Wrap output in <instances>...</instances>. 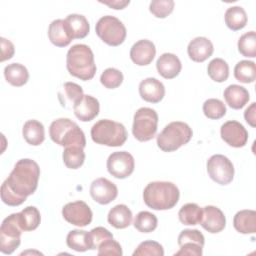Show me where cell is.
I'll list each match as a JSON object with an SVG mask.
<instances>
[{
  "mask_svg": "<svg viewBox=\"0 0 256 256\" xmlns=\"http://www.w3.org/2000/svg\"><path fill=\"white\" fill-rule=\"evenodd\" d=\"M39 177V165L34 160L25 158L16 162L13 170L4 182L14 193L26 199L36 191Z\"/></svg>",
  "mask_w": 256,
  "mask_h": 256,
  "instance_id": "1",
  "label": "cell"
},
{
  "mask_svg": "<svg viewBox=\"0 0 256 256\" xmlns=\"http://www.w3.org/2000/svg\"><path fill=\"white\" fill-rule=\"evenodd\" d=\"M178 187L168 181H154L147 184L143 191L144 203L153 210H168L179 201Z\"/></svg>",
  "mask_w": 256,
  "mask_h": 256,
  "instance_id": "2",
  "label": "cell"
},
{
  "mask_svg": "<svg viewBox=\"0 0 256 256\" xmlns=\"http://www.w3.org/2000/svg\"><path fill=\"white\" fill-rule=\"evenodd\" d=\"M66 67L70 75L83 80H91L96 73L94 54L85 44H75L67 52Z\"/></svg>",
  "mask_w": 256,
  "mask_h": 256,
  "instance_id": "3",
  "label": "cell"
},
{
  "mask_svg": "<svg viewBox=\"0 0 256 256\" xmlns=\"http://www.w3.org/2000/svg\"><path fill=\"white\" fill-rule=\"evenodd\" d=\"M51 140L63 147L86 146V138L83 130L74 121L68 118L54 120L49 127Z\"/></svg>",
  "mask_w": 256,
  "mask_h": 256,
  "instance_id": "4",
  "label": "cell"
},
{
  "mask_svg": "<svg viewBox=\"0 0 256 256\" xmlns=\"http://www.w3.org/2000/svg\"><path fill=\"white\" fill-rule=\"evenodd\" d=\"M91 138L96 144L108 147L122 146L128 137L125 126L122 123L101 119L91 128Z\"/></svg>",
  "mask_w": 256,
  "mask_h": 256,
  "instance_id": "5",
  "label": "cell"
},
{
  "mask_svg": "<svg viewBox=\"0 0 256 256\" xmlns=\"http://www.w3.org/2000/svg\"><path fill=\"white\" fill-rule=\"evenodd\" d=\"M193 136L190 126L181 121H173L166 125L157 136V146L163 152H173L187 144Z\"/></svg>",
  "mask_w": 256,
  "mask_h": 256,
  "instance_id": "6",
  "label": "cell"
},
{
  "mask_svg": "<svg viewBox=\"0 0 256 256\" xmlns=\"http://www.w3.org/2000/svg\"><path fill=\"white\" fill-rule=\"evenodd\" d=\"M158 127L157 112L148 107L139 108L133 118V136L141 142H146L154 138Z\"/></svg>",
  "mask_w": 256,
  "mask_h": 256,
  "instance_id": "7",
  "label": "cell"
},
{
  "mask_svg": "<svg viewBox=\"0 0 256 256\" xmlns=\"http://www.w3.org/2000/svg\"><path fill=\"white\" fill-rule=\"evenodd\" d=\"M98 37L109 46H119L126 38L124 24L115 16L106 15L101 17L95 26Z\"/></svg>",
  "mask_w": 256,
  "mask_h": 256,
  "instance_id": "8",
  "label": "cell"
},
{
  "mask_svg": "<svg viewBox=\"0 0 256 256\" xmlns=\"http://www.w3.org/2000/svg\"><path fill=\"white\" fill-rule=\"evenodd\" d=\"M22 232L19 213H13L6 217L0 228V251L3 254H12L21 243Z\"/></svg>",
  "mask_w": 256,
  "mask_h": 256,
  "instance_id": "9",
  "label": "cell"
},
{
  "mask_svg": "<svg viewBox=\"0 0 256 256\" xmlns=\"http://www.w3.org/2000/svg\"><path fill=\"white\" fill-rule=\"evenodd\" d=\"M207 172L210 178L219 185H228L234 178V166L224 155H212L207 161Z\"/></svg>",
  "mask_w": 256,
  "mask_h": 256,
  "instance_id": "10",
  "label": "cell"
},
{
  "mask_svg": "<svg viewBox=\"0 0 256 256\" xmlns=\"http://www.w3.org/2000/svg\"><path fill=\"white\" fill-rule=\"evenodd\" d=\"M134 168V157L127 151L113 152L107 159V170L117 179L127 178L133 173Z\"/></svg>",
  "mask_w": 256,
  "mask_h": 256,
  "instance_id": "11",
  "label": "cell"
},
{
  "mask_svg": "<svg viewBox=\"0 0 256 256\" xmlns=\"http://www.w3.org/2000/svg\"><path fill=\"white\" fill-rule=\"evenodd\" d=\"M62 216L72 225L85 227L91 223L93 213L84 201L78 200L65 204L62 208Z\"/></svg>",
  "mask_w": 256,
  "mask_h": 256,
  "instance_id": "12",
  "label": "cell"
},
{
  "mask_svg": "<svg viewBox=\"0 0 256 256\" xmlns=\"http://www.w3.org/2000/svg\"><path fill=\"white\" fill-rule=\"evenodd\" d=\"M220 135L224 142L235 148L245 146L248 141V132L246 128L240 122L235 120L225 122L220 128Z\"/></svg>",
  "mask_w": 256,
  "mask_h": 256,
  "instance_id": "13",
  "label": "cell"
},
{
  "mask_svg": "<svg viewBox=\"0 0 256 256\" xmlns=\"http://www.w3.org/2000/svg\"><path fill=\"white\" fill-rule=\"evenodd\" d=\"M90 195L97 203L106 205L116 199L118 195V188L107 178L100 177L91 183Z\"/></svg>",
  "mask_w": 256,
  "mask_h": 256,
  "instance_id": "14",
  "label": "cell"
},
{
  "mask_svg": "<svg viewBox=\"0 0 256 256\" xmlns=\"http://www.w3.org/2000/svg\"><path fill=\"white\" fill-rule=\"evenodd\" d=\"M200 224L210 233H219L226 226V218L218 207L207 205L203 208V216Z\"/></svg>",
  "mask_w": 256,
  "mask_h": 256,
  "instance_id": "15",
  "label": "cell"
},
{
  "mask_svg": "<svg viewBox=\"0 0 256 256\" xmlns=\"http://www.w3.org/2000/svg\"><path fill=\"white\" fill-rule=\"evenodd\" d=\"M156 54V48L152 41L141 39L133 44L130 49V58L138 66L150 64Z\"/></svg>",
  "mask_w": 256,
  "mask_h": 256,
  "instance_id": "16",
  "label": "cell"
},
{
  "mask_svg": "<svg viewBox=\"0 0 256 256\" xmlns=\"http://www.w3.org/2000/svg\"><path fill=\"white\" fill-rule=\"evenodd\" d=\"M139 94L146 102L158 103L165 96V87L158 79L149 77L140 82Z\"/></svg>",
  "mask_w": 256,
  "mask_h": 256,
  "instance_id": "17",
  "label": "cell"
},
{
  "mask_svg": "<svg viewBox=\"0 0 256 256\" xmlns=\"http://www.w3.org/2000/svg\"><path fill=\"white\" fill-rule=\"evenodd\" d=\"M214 51L212 42L206 37H196L192 39L187 47L189 58L194 62H204Z\"/></svg>",
  "mask_w": 256,
  "mask_h": 256,
  "instance_id": "18",
  "label": "cell"
},
{
  "mask_svg": "<svg viewBox=\"0 0 256 256\" xmlns=\"http://www.w3.org/2000/svg\"><path fill=\"white\" fill-rule=\"evenodd\" d=\"M99 101L91 95H84L83 98L73 107L74 115L83 122L93 120L99 114Z\"/></svg>",
  "mask_w": 256,
  "mask_h": 256,
  "instance_id": "19",
  "label": "cell"
},
{
  "mask_svg": "<svg viewBox=\"0 0 256 256\" xmlns=\"http://www.w3.org/2000/svg\"><path fill=\"white\" fill-rule=\"evenodd\" d=\"M158 73L165 79H173L179 75L182 64L173 53H163L156 61Z\"/></svg>",
  "mask_w": 256,
  "mask_h": 256,
  "instance_id": "20",
  "label": "cell"
},
{
  "mask_svg": "<svg viewBox=\"0 0 256 256\" xmlns=\"http://www.w3.org/2000/svg\"><path fill=\"white\" fill-rule=\"evenodd\" d=\"M48 37L51 43L57 47H66L73 40L64 19H56L48 28Z\"/></svg>",
  "mask_w": 256,
  "mask_h": 256,
  "instance_id": "21",
  "label": "cell"
},
{
  "mask_svg": "<svg viewBox=\"0 0 256 256\" xmlns=\"http://www.w3.org/2000/svg\"><path fill=\"white\" fill-rule=\"evenodd\" d=\"M84 96L83 89L74 82H65L58 91V100L62 107L73 108Z\"/></svg>",
  "mask_w": 256,
  "mask_h": 256,
  "instance_id": "22",
  "label": "cell"
},
{
  "mask_svg": "<svg viewBox=\"0 0 256 256\" xmlns=\"http://www.w3.org/2000/svg\"><path fill=\"white\" fill-rule=\"evenodd\" d=\"M223 95L228 106L236 110L243 108L250 99L248 90L237 84L229 85L224 90Z\"/></svg>",
  "mask_w": 256,
  "mask_h": 256,
  "instance_id": "23",
  "label": "cell"
},
{
  "mask_svg": "<svg viewBox=\"0 0 256 256\" xmlns=\"http://www.w3.org/2000/svg\"><path fill=\"white\" fill-rule=\"evenodd\" d=\"M132 212L125 204H118L110 209L107 215L108 223L116 229H124L132 222Z\"/></svg>",
  "mask_w": 256,
  "mask_h": 256,
  "instance_id": "24",
  "label": "cell"
},
{
  "mask_svg": "<svg viewBox=\"0 0 256 256\" xmlns=\"http://www.w3.org/2000/svg\"><path fill=\"white\" fill-rule=\"evenodd\" d=\"M233 226L242 234H254L256 231V212L254 210H240L233 218Z\"/></svg>",
  "mask_w": 256,
  "mask_h": 256,
  "instance_id": "25",
  "label": "cell"
},
{
  "mask_svg": "<svg viewBox=\"0 0 256 256\" xmlns=\"http://www.w3.org/2000/svg\"><path fill=\"white\" fill-rule=\"evenodd\" d=\"M22 135L25 141L32 146H39L45 139V129L38 120H28L22 128Z\"/></svg>",
  "mask_w": 256,
  "mask_h": 256,
  "instance_id": "26",
  "label": "cell"
},
{
  "mask_svg": "<svg viewBox=\"0 0 256 256\" xmlns=\"http://www.w3.org/2000/svg\"><path fill=\"white\" fill-rule=\"evenodd\" d=\"M64 20L72 39H83L88 35L90 25L85 16L80 14H69Z\"/></svg>",
  "mask_w": 256,
  "mask_h": 256,
  "instance_id": "27",
  "label": "cell"
},
{
  "mask_svg": "<svg viewBox=\"0 0 256 256\" xmlns=\"http://www.w3.org/2000/svg\"><path fill=\"white\" fill-rule=\"evenodd\" d=\"M6 81L15 87H21L28 82L29 72L27 68L20 63H11L4 68Z\"/></svg>",
  "mask_w": 256,
  "mask_h": 256,
  "instance_id": "28",
  "label": "cell"
},
{
  "mask_svg": "<svg viewBox=\"0 0 256 256\" xmlns=\"http://www.w3.org/2000/svg\"><path fill=\"white\" fill-rule=\"evenodd\" d=\"M67 246L77 252H85L91 250V241L89 232L85 230H71L66 237Z\"/></svg>",
  "mask_w": 256,
  "mask_h": 256,
  "instance_id": "29",
  "label": "cell"
},
{
  "mask_svg": "<svg viewBox=\"0 0 256 256\" xmlns=\"http://www.w3.org/2000/svg\"><path fill=\"white\" fill-rule=\"evenodd\" d=\"M224 18L227 27L232 31H238L244 28L248 21L245 10L240 6L229 7L225 12Z\"/></svg>",
  "mask_w": 256,
  "mask_h": 256,
  "instance_id": "30",
  "label": "cell"
},
{
  "mask_svg": "<svg viewBox=\"0 0 256 256\" xmlns=\"http://www.w3.org/2000/svg\"><path fill=\"white\" fill-rule=\"evenodd\" d=\"M202 216L203 208L196 203L184 204L178 212L179 220L184 225H197L201 222Z\"/></svg>",
  "mask_w": 256,
  "mask_h": 256,
  "instance_id": "31",
  "label": "cell"
},
{
  "mask_svg": "<svg viewBox=\"0 0 256 256\" xmlns=\"http://www.w3.org/2000/svg\"><path fill=\"white\" fill-rule=\"evenodd\" d=\"M19 221L23 231H33L41 222L40 212L35 206H27L19 212Z\"/></svg>",
  "mask_w": 256,
  "mask_h": 256,
  "instance_id": "32",
  "label": "cell"
},
{
  "mask_svg": "<svg viewBox=\"0 0 256 256\" xmlns=\"http://www.w3.org/2000/svg\"><path fill=\"white\" fill-rule=\"evenodd\" d=\"M234 77L242 83H252L256 79V65L253 61L241 60L234 67Z\"/></svg>",
  "mask_w": 256,
  "mask_h": 256,
  "instance_id": "33",
  "label": "cell"
},
{
  "mask_svg": "<svg viewBox=\"0 0 256 256\" xmlns=\"http://www.w3.org/2000/svg\"><path fill=\"white\" fill-rule=\"evenodd\" d=\"M62 158L67 168L78 169L83 165L85 161L84 148L78 147V146L65 147L62 154Z\"/></svg>",
  "mask_w": 256,
  "mask_h": 256,
  "instance_id": "34",
  "label": "cell"
},
{
  "mask_svg": "<svg viewBox=\"0 0 256 256\" xmlns=\"http://www.w3.org/2000/svg\"><path fill=\"white\" fill-rule=\"evenodd\" d=\"M207 73L213 81L221 83L229 77V66L222 58H214L208 64Z\"/></svg>",
  "mask_w": 256,
  "mask_h": 256,
  "instance_id": "35",
  "label": "cell"
},
{
  "mask_svg": "<svg viewBox=\"0 0 256 256\" xmlns=\"http://www.w3.org/2000/svg\"><path fill=\"white\" fill-rule=\"evenodd\" d=\"M158 219L157 217L149 211L139 212L134 219V227L142 233H150L154 231L157 227Z\"/></svg>",
  "mask_w": 256,
  "mask_h": 256,
  "instance_id": "36",
  "label": "cell"
},
{
  "mask_svg": "<svg viewBox=\"0 0 256 256\" xmlns=\"http://www.w3.org/2000/svg\"><path fill=\"white\" fill-rule=\"evenodd\" d=\"M238 51L244 57H256V33L249 31L243 34L238 40Z\"/></svg>",
  "mask_w": 256,
  "mask_h": 256,
  "instance_id": "37",
  "label": "cell"
},
{
  "mask_svg": "<svg viewBox=\"0 0 256 256\" xmlns=\"http://www.w3.org/2000/svg\"><path fill=\"white\" fill-rule=\"evenodd\" d=\"M203 113L207 118L217 120L226 114V106L221 100L210 98L203 104Z\"/></svg>",
  "mask_w": 256,
  "mask_h": 256,
  "instance_id": "38",
  "label": "cell"
},
{
  "mask_svg": "<svg viewBox=\"0 0 256 256\" xmlns=\"http://www.w3.org/2000/svg\"><path fill=\"white\" fill-rule=\"evenodd\" d=\"M123 74L116 68H107L100 76L101 84L107 89H115L123 82Z\"/></svg>",
  "mask_w": 256,
  "mask_h": 256,
  "instance_id": "39",
  "label": "cell"
},
{
  "mask_svg": "<svg viewBox=\"0 0 256 256\" xmlns=\"http://www.w3.org/2000/svg\"><path fill=\"white\" fill-rule=\"evenodd\" d=\"M163 256L164 249L162 245L156 241L147 240L141 242L135 251L133 252V256Z\"/></svg>",
  "mask_w": 256,
  "mask_h": 256,
  "instance_id": "40",
  "label": "cell"
},
{
  "mask_svg": "<svg viewBox=\"0 0 256 256\" xmlns=\"http://www.w3.org/2000/svg\"><path fill=\"white\" fill-rule=\"evenodd\" d=\"M173 0H153L150 2L149 11L157 18H166L173 12Z\"/></svg>",
  "mask_w": 256,
  "mask_h": 256,
  "instance_id": "41",
  "label": "cell"
},
{
  "mask_svg": "<svg viewBox=\"0 0 256 256\" xmlns=\"http://www.w3.org/2000/svg\"><path fill=\"white\" fill-rule=\"evenodd\" d=\"M184 243H196L204 246L205 238L204 235L197 229H184L178 236V245L180 246Z\"/></svg>",
  "mask_w": 256,
  "mask_h": 256,
  "instance_id": "42",
  "label": "cell"
},
{
  "mask_svg": "<svg viewBox=\"0 0 256 256\" xmlns=\"http://www.w3.org/2000/svg\"><path fill=\"white\" fill-rule=\"evenodd\" d=\"M89 236H90V241H91V250L98 249L99 245L103 241L113 238L112 233L108 229L101 227V226L93 228L91 231H89Z\"/></svg>",
  "mask_w": 256,
  "mask_h": 256,
  "instance_id": "43",
  "label": "cell"
},
{
  "mask_svg": "<svg viewBox=\"0 0 256 256\" xmlns=\"http://www.w3.org/2000/svg\"><path fill=\"white\" fill-rule=\"evenodd\" d=\"M123 254L122 248L120 244L114 240V238L107 239L103 241L98 247V255H114V256H121Z\"/></svg>",
  "mask_w": 256,
  "mask_h": 256,
  "instance_id": "44",
  "label": "cell"
},
{
  "mask_svg": "<svg viewBox=\"0 0 256 256\" xmlns=\"http://www.w3.org/2000/svg\"><path fill=\"white\" fill-rule=\"evenodd\" d=\"M1 199L8 206H19L26 200L14 193L5 182L1 186Z\"/></svg>",
  "mask_w": 256,
  "mask_h": 256,
  "instance_id": "45",
  "label": "cell"
},
{
  "mask_svg": "<svg viewBox=\"0 0 256 256\" xmlns=\"http://www.w3.org/2000/svg\"><path fill=\"white\" fill-rule=\"evenodd\" d=\"M203 253V246L196 243H184L180 245L179 251L174 255H188V256H201Z\"/></svg>",
  "mask_w": 256,
  "mask_h": 256,
  "instance_id": "46",
  "label": "cell"
},
{
  "mask_svg": "<svg viewBox=\"0 0 256 256\" xmlns=\"http://www.w3.org/2000/svg\"><path fill=\"white\" fill-rule=\"evenodd\" d=\"M0 42H1V62L11 59L15 53V47L13 43L4 37L0 38Z\"/></svg>",
  "mask_w": 256,
  "mask_h": 256,
  "instance_id": "47",
  "label": "cell"
},
{
  "mask_svg": "<svg viewBox=\"0 0 256 256\" xmlns=\"http://www.w3.org/2000/svg\"><path fill=\"white\" fill-rule=\"evenodd\" d=\"M244 118L251 127H256V103L255 102L251 103V105L245 110Z\"/></svg>",
  "mask_w": 256,
  "mask_h": 256,
  "instance_id": "48",
  "label": "cell"
},
{
  "mask_svg": "<svg viewBox=\"0 0 256 256\" xmlns=\"http://www.w3.org/2000/svg\"><path fill=\"white\" fill-rule=\"evenodd\" d=\"M100 3L105 4L110 8L121 10V9H124L127 5H129L130 1L129 0H110V1H100Z\"/></svg>",
  "mask_w": 256,
  "mask_h": 256,
  "instance_id": "49",
  "label": "cell"
}]
</instances>
